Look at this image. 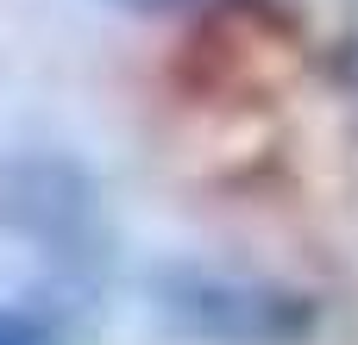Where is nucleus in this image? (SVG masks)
I'll list each match as a JSON object with an SVG mask.
<instances>
[{
  "mask_svg": "<svg viewBox=\"0 0 358 345\" xmlns=\"http://www.w3.org/2000/svg\"><path fill=\"white\" fill-rule=\"evenodd\" d=\"M0 345H44L31 327H19V321H0Z\"/></svg>",
  "mask_w": 358,
  "mask_h": 345,
  "instance_id": "1",
  "label": "nucleus"
},
{
  "mask_svg": "<svg viewBox=\"0 0 358 345\" xmlns=\"http://www.w3.org/2000/svg\"><path fill=\"white\" fill-rule=\"evenodd\" d=\"M126 6H176V0H126Z\"/></svg>",
  "mask_w": 358,
  "mask_h": 345,
  "instance_id": "2",
  "label": "nucleus"
}]
</instances>
